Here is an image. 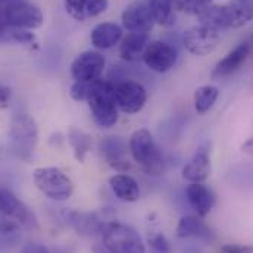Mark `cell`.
<instances>
[{
  "mask_svg": "<svg viewBox=\"0 0 253 253\" xmlns=\"http://www.w3.org/2000/svg\"><path fill=\"white\" fill-rule=\"evenodd\" d=\"M10 102V90L0 84V108H6Z\"/></svg>",
  "mask_w": 253,
  "mask_h": 253,
  "instance_id": "1f68e13d",
  "label": "cell"
},
{
  "mask_svg": "<svg viewBox=\"0 0 253 253\" xmlns=\"http://www.w3.org/2000/svg\"><path fill=\"white\" fill-rule=\"evenodd\" d=\"M22 253H50V251H49L47 248H44L43 245L30 243V245H27V246L22 249Z\"/></svg>",
  "mask_w": 253,
  "mask_h": 253,
  "instance_id": "4dcf8cb0",
  "label": "cell"
},
{
  "mask_svg": "<svg viewBox=\"0 0 253 253\" xmlns=\"http://www.w3.org/2000/svg\"><path fill=\"white\" fill-rule=\"evenodd\" d=\"M249 53H251L249 43L243 42V43L237 44L233 50H230L219 62L215 65V68L212 71V78L221 80V78L233 75L245 65V62L249 58Z\"/></svg>",
  "mask_w": 253,
  "mask_h": 253,
  "instance_id": "2e32d148",
  "label": "cell"
},
{
  "mask_svg": "<svg viewBox=\"0 0 253 253\" xmlns=\"http://www.w3.org/2000/svg\"><path fill=\"white\" fill-rule=\"evenodd\" d=\"M149 7L155 19V24H159L162 27H169L174 24V0H149Z\"/></svg>",
  "mask_w": 253,
  "mask_h": 253,
  "instance_id": "484cf974",
  "label": "cell"
},
{
  "mask_svg": "<svg viewBox=\"0 0 253 253\" xmlns=\"http://www.w3.org/2000/svg\"><path fill=\"white\" fill-rule=\"evenodd\" d=\"M242 152L243 153H248V155H253V137L252 138H249L248 141H245L243 144H242Z\"/></svg>",
  "mask_w": 253,
  "mask_h": 253,
  "instance_id": "836d02e7",
  "label": "cell"
},
{
  "mask_svg": "<svg viewBox=\"0 0 253 253\" xmlns=\"http://www.w3.org/2000/svg\"><path fill=\"white\" fill-rule=\"evenodd\" d=\"M112 88H114V83L109 90H106L105 93L99 94L97 97H94L93 100L88 102L90 112H91L94 123L102 128L114 126L118 123V118H120V109L115 103Z\"/></svg>",
  "mask_w": 253,
  "mask_h": 253,
  "instance_id": "7c38bea8",
  "label": "cell"
},
{
  "mask_svg": "<svg viewBox=\"0 0 253 253\" xmlns=\"http://www.w3.org/2000/svg\"><path fill=\"white\" fill-rule=\"evenodd\" d=\"M212 4L213 0H174L175 10L189 15H196V16H200Z\"/></svg>",
  "mask_w": 253,
  "mask_h": 253,
  "instance_id": "4316f807",
  "label": "cell"
},
{
  "mask_svg": "<svg viewBox=\"0 0 253 253\" xmlns=\"http://www.w3.org/2000/svg\"><path fill=\"white\" fill-rule=\"evenodd\" d=\"M149 44V33L128 31L120 44V55L126 62H135L143 58Z\"/></svg>",
  "mask_w": 253,
  "mask_h": 253,
  "instance_id": "ffe728a7",
  "label": "cell"
},
{
  "mask_svg": "<svg viewBox=\"0 0 253 253\" xmlns=\"http://www.w3.org/2000/svg\"><path fill=\"white\" fill-rule=\"evenodd\" d=\"M100 153L105 159V162L118 172H126L131 168V164L126 158L128 144L120 135H109L102 138L99 144Z\"/></svg>",
  "mask_w": 253,
  "mask_h": 253,
  "instance_id": "4fadbf2b",
  "label": "cell"
},
{
  "mask_svg": "<svg viewBox=\"0 0 253 253\" xmlns=\"http://www.w3.org/2000/svg\"><path fill=\"white\" fill-rule=\"evenodd\" d=\"M202 24L219 31L227 28H242L253 21L252 0H230L225 4H212L200 16Z\"/></svg>",
  "mask_w": 253,
  "mask_h": 253,
  "instance_id": "6da1fadb",
  "label": "cell"
},
{
  "mask_svg": "<svg viewBox=\"0 0 253 253\" xmlns=\"http://www.w3.org/2000/svg\"><path fill=\"white\" fill-rule=\"evenodd\" d=\"M33 180L36 187L46 197L55 202H65L74 193L72 180L56 167H42L34 169Z\"/></svg>",
  "mask_w": 253,
  "mask_h": 253,
  "instance_id": "5b68a950",
  "label": "cell"
},
{
  "mask_svg": "<svg viewBox=\"0 0 253 253\" xmlns=\"http://www.w3.org/2000/svg\"><path fill=\"white\" fill-rule=\"evenodd\" d=\"M181 42L191 55L208 56L218 49L221 42V31L200 22L183 33Z\"/></svg>",
  "mask_w": 253,
  "mask_h": 253,
  "instance_id": "52a82bcc",
  "label": "cell"
},
{
  "mask_svg": "<svg viewBox=\"0 0 253 253\" xmlns=\"http://www.w3.org/2000/svg\"><path fill=\"white\" fill-rule=\"evenodd\" d=\"M9 137L12 141L13 152L21 158L28 161L39 141V128L33 117L28 114H18L12 118Z\"/></svg>",
  "mask_w": 253,
  "mask_h": 253,
  "instance_id": "8992f818",
  "label": "cell"
},
{
  "mask_svg": "<svg viewBox=\"0 0 253 253\" xmlns=\"http://www.w3.org/2000/svg\"><path fill=\"white\" fill-rule=\"evenodd\" d=\"M211 236H212V233H211L209 227L205 224L203 218H200L199 215H184L178 221L177 237H180V239L196 237V239L209 240Z\"/></svg>",
  "mask_w": 253,
  "mask_h": 253,
  "instance_id": "603a6c76",
  "label": "cell"
},
{
  "mask_svg": "<svg viewBox=\"0 0 253 253\" xmlns=\"http://www.w3.org/2000/svg\"><path fill=\"white\" fill-rule=\"evenodd\" d=\"M15 1H19V0H0V6L4 7V6H7L10 3H15Z\"/></svg>",
  "mask_w": 253,
  "mask_h": 253,
  "instance_id": "e575fe53",
  "label": "cell"
},
{
  "mask_svg": "<svg viewBox=\"0 0 253 253\" xmlns=\"http://www.w3.org/2000/svg\"><path fill=\"white\" fill-rule=\"evenodd\" d=\"M34 216L30 209L7 189H0V233L12 234L31 228Z\"/></svg>",
  "mask_w": 253,
  "mask_h": 253,
  "instance_id": "277c9868",
  "label": "cell"
},
{
  "mask_svg": "<svg viewBox=\"0 0 253 253\" xmlns=\"http://www.w3.org/2000/svg\"><path fill=\"white\" fill-rule=\"evenodd\" d=\"M100 234L103 246L109 253H146L144 243L138 233L124 222H103Z\"/></svg>",
  "mask_w": 253,
  "mask_h": 253,
  "instance_id": "3957f363",
  "label": "cell"
},
{
  "mask_svg": "<svg viewBox=\"0 0 253 253\" xmlns=\"http://www.w3.org/2000/svg\"><path fill=\"white\" fill-rule=\"evenodd\" d=\"M149 245L152 253H169V243L162 233H155L149 237Z\"/></svg>",
  "mask_w": 253,
  "mask_h": 253,
  "instance_id": "f1b7e54d",
  "label": "cell"
},
{
  "mask_svg": "<svg viewBox=\"0 0 253 253\" xmlns=\"http://www.w3.org/2000/svg\"><path fill=\"white\" fill-rule=\"evenodd\" d=\"M123 28L115 22H102L97 24L90 34L91 44L97 50H108L121 43L123 40Z\"/></svg>",
  "mask_w": 253,
  "mask_h": 253,
  "instance_id": "d6986e66",
  "label": "cell"
},
{
  "mask_svg": "<svg viewBox=\"0 0 253 253\" xmlns=\"http://www.w3.org/2000/svg\"><path fill=\"white\" fill-rule=\"evenodd\" d=\"M68 141L74 150V156L78 162H84L85 156L88 153V150L91 149L93 144V138L90 134H87L85 131H81L75 126H71L68 129Z\"/></svg>",
  "mask_w": 253,
  "mask_h": 253,
  "instance_id": "d4e9b609",
  "label": "cell"
},
{
  "mask_svg": "<svg viewBox=\"0 0 253 253\" xmlns=\"http://www.w3.org/2000/svg\"><path fill=\"white\" fill-rule=\"evenodd\" d=\"M218 97H219V88L216 85L205 84V85L199 87L193 96V103H194L196 112L199 115H205L206 112H209L213 108Z\"/></svg>",
  "mask_w": 253,
  "mask_h": 253,
  "instance_id": "cb8c5ba5",
  "label": "cell"
},
{
  "mask_svg": "<svg viewBox=\"0 0 253 253\" xmlns=\"http://www.w3.org/2000/svg\"><path fill=\"white\" fill-rule=\"evenodd\" d=\"M112 85V81H106L103 78L91 80V81H74V84L69 88V94L77 102H90L99 94L109 90Z\"/></svg>",
  "mask_w": 253,
  "mask_h": 253,
  "instance_id": "44dd1931",
  "label": "cell"
},
{
  "mask_svg": "<svg viewBox=\"0 0 253 253\" xmlns=\"http://www.w3.org/2000/svg\"><path fill=\"white\" fill-rule=\"evenodd\" d=\"M109 186H111V190L114 191V194L117 196V199H120L121 202L132 203L140 199L141 191H140L138 183L135 181V178H132L126 172H120V174L111 177Z\"/></svg>",
  "mask_w": 253,
  "mask_h": 253,
  "instance_id": "7402d4cb",
  "label": "cell"
},
{
  "mask_svg": "<svg viewBox=\"0 0 253 253\" xmlns=\"http://www.w3.org/2000/svg\"><path fill=\"white\" fill-rule=\"evenodd\" d=\"M211 156L206 146H200L183 167L181 175L189 183H205L211 175Z\"/></svg>",
  "mask_w": 253,
  "mask_h": 253,
  "instance_id": "9a60e30c",
  "label": "cell"
},
{
  "mask_svg": "<svg viewBox=\"0 0 253 253\" xmlns=\"http://www.w3.org/2000/svg\"><path fill=\"white\" fill-rule=\"evenodd\" d=\"M9 39H12L16 43L21 44H34L36 43V37L33 33H30L28 30H18V28H7L6 34Z\"/></svg>",
  "mask_w": 253,
  "mask_h": 253,
  "instance_id": "83f0119b",
  "label": "cell"
},
{
  "mask_svg": "<svg viewBox=\"0 0 253 253\" xmlns=\"http://www.w3.org/2000/svg\"><path fill=\"white\" fill-rule=\"evenodd\" d=\"M112 94L118 109L128 115L140 112L147 102V91L138 81L124 80L114 83Z\"/></svg>",
  "mask_w": 253,
  "mask_h": 253,
  "instance_id": "9c48e42d",
  "label": "cell"
},
{
  "mask_svg": "<svg viewBox=\"0 0 253 253\" xmlns=\"http://www.w3.org/2000/svg\"><path fill=\"white\" fill-rule=\"evenodd\" d=\"M108 6V0H65V9L68 15L78 22H84L102 15L106 12Z\"/></svg>",
  "mask_w": 253,
  "mask_h": 253,
  "instance_id": "ac0fdd59",
  "label": "cell"
},
{
  "mask_svg": "<svg viewBox=\"0 0 253 253\" xmlns=\"http://www.w3.org/2000/svg\"><path fill=\"white\" fill-rule=\"evenodd\" d=\"M141 59L150 71L158 74H165L175 66L178 53L175 47L171 46L169 43H165L162 40H155V42H149Z\"/></svg>",
  "mask_w": 253,
  "mask_h": 253,
  "instance_id": "30bf717a",
  "label": "cell"
},
{
  "mask_svg": "<svg viewBox=\"0 0 253 253\" xmlns=\"http://www.w3.org/2000/svg\"><path fill=\"white\" fill-rule=\"evenodd\" d=\"M106 61L102 53L96 50H85L80 53L71 65V75L74 81L99 80L103 75Z\"/></svg>",
  "mask_w": 253,
  "mask_h": 253,
  "instance_id": "8fae6325",
  "label": "cell"
},
{
  "mask_svg": "<svg viewBox=\"0 0 253 253\" xmlns=\"http://www.w3.org/2000/svg\"><path fill=\"white\" fill-rule=\"evenodd\" d=\"M7 24H6V19H4V13H3V7L0 6V37L6 34L7 31Z\"/></svg>",
  "mask_w": 253,
  "mask_h": 253,
  "instance_id": "d6a6232c",
  "label": "cell"
},
{
  "mask_svg": "<svg viewBox=\"0 0 253 253\" xmlns=\"http://www.w3.org/2000/svg\"><path fill=\"white\" fill-rule=\"evenodd\" d=\"M221 253H253V246H237L227 245L221 249Z\"/></svg>",
  "mask_w": 253,
  "mask_h": 253,
  "instance_id": "f546056e",
  "label": "cell"
},
{
  "mask_svg": "<svg viewBox=\"0 0 253 253\" xmlns=\"http://www.w3.org/2000/svg\"><path fill=\"white\" fill-rule=\"evenodd\" d=\"M3 13L9 28L33 31L40 28L44 22V16L40 7L25 0H19L4 6Z\"/></svg>",
  "mask_w": 253,
  "mask_h": 253,
  "instance_id": "ba28073f",
  "label": "cell"
},
{
  "mask_svg": "<svg viewBox=\"0 0 253 253\" xmlns=\"http://www.w3.org/2000/svg\"><path fill=\"white\" fill-rule=\"evenodd\" d=\"M121 21L126 31L150 33V30L155 25L150 7L143 1H134L128 4L121 15Z\"/></svg>",
  "mask_w": 253,
  "mask_h": 253,
  "instance_id": "5bb4252c",
  "label": "cell"
},
{
  "mask_svg": "<svg viewBox=\"0 0 253 253\" xmlns=\"http://www.w3.org/2000/svg\"><path fill=\"white\" fill-rule=\"evenodd\" d=\"M186 197L196 215H199L200 218L208 216L216 203L215 193L205 183H189V186L186 187Z\"/></svg>",
  "mask_w": 253,
  "mask_h": 253,
  "instance_id": "e0dca14e",
  "label": "cell"
},
{
  "mask_svg": "<svg viewBox=\"0 0 253 253\" xmlns=\"http://www.w3.org/2000/svg\"><path fill=\"white\" fill-rule=\"evenodd\" d=\"M128 150L134 162H137L147 175H162L164 156L149 129L140 128L134 131L128 140Z\"/></svg>",
  "mask_w": 253,
  "mask_h": 253,
  "instance_id": "7a4b0ae2",
  "label": "cell"
}]
</instances>
